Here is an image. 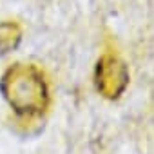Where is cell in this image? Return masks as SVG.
I'll use <instances>...</instances> for the list:
<instances>
[{"label": "cell", "instance_id": "obj_1", "mask_svg": "<svg viewBox=\"0 0 154 154\" xmlns=\"http://www.w3.org/2000/svg\"><path fill=\"white\" fill-rule=\"evenodd\" d=\"M0 91L9 107L22 118L42 116L49 107V89L44 72L33 63L11 65L0 80Z\"/></svg>", "mask_w": 154, "mask_h": 154}, {"label": "cell", "instance_id": "obj_2", "mask_svg": "<svg viewBox=\"0 0 154 154\" xmlns=\"http://www.w3.org/2000/svg\"><path fill=\"white\" fill-rule=\"evenodd\" d=\"M94 80H96V89L102 96L109 100H116L129 84L127 65L116 56L105 54L96 65Z\"/></svg>", "mask_w": 154, "mask_h": 154}, {"label": "cell", "instance_id": "obj_3", "mask_svg": "<svg viewBox=\"0 0 154 154\" xmlns=\"http://www.w3.org/2000/svg\"><path fill=\"white\" fill-rule=\"evenodd\" d=\"M22 40V29L17 22H2L0 24V53L6 54L18 47Z\"/></svg>", "mask_w": 154, "mask_h": 154}]
</instances>
